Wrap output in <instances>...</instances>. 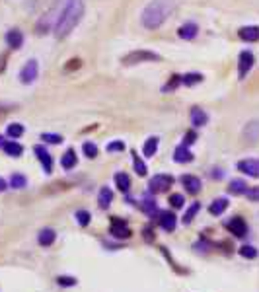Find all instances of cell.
<instances>
[{
	"label": "cell",
	"instance_id": "obj_5",
	"mask_svg": "<svg viewBox=\"0 0 259 292\" xmlns=\"http://www.w3.org/2000/svg\"><path fill=\"white\" fill-rule=\"evenodd\" d=\"M37 76H39V64H37L36 58H32V60H28L26 66L22 68V72H20V82H22V84H32V82H36Z\"/></svg>",
	"mask_w": 259,
	"mask_h": 292
},
{
	"label": "cell",
	"instance_id": "obj_18",
	"mask_svg": "<svg viewBox=\"0 0 259 292\" xmlns=\"http://www.w3.org/2000/svg\"><path fill=\"white\" fill-rule=\"evenodd\" d=\"M197 32H199V30H197V26L189 22V24H184V26L178 30V36L182 37V39H185V41H191V39H195V37H197Z\"/></svg>",
	"mask_w": 259,
	"mask_h": 292
},
{
	"label": "cell",
	"instance_id": "obj_12",
	"mask_svg": "<svg viewBox=\"0 0 259 292\" xmlns=\"http://www.w3.org/2000/svg\"><path fill=\"white\" fill-rule=\"evenodd\" d=\"M160 226H162L166 232H174L176 226H178V216H176L172 210L160 212Z\"/></svg>",
	"mask_w": 259,
	"mask_h": 292
},
{
	"label": "cell",
	"instance_id": "obj_22",
	"mask_svg": "<svg viewBox=\"0 0 259 292\" xmlns=\"http://www.w3.org/2000/svg\"><path fill=\"white\" fill-rule=\"evenodd\" d=\"M158 142H160V138L158 136H150L144 146H142V154H144V158H152L154 154H156V150H158Z\"/></svg>",
	"mask_w": 259,
	"mask_h": 292
},
{
	"label": "cell",
	"instance_id": "obj_25",
	"mask_svg": "<svg viewBox=\"0 0 259 292\" xmlns=\"http://www.w3.org/2000/svg\"><path fill=\"white\" fill-rule=\"evenodd\" d=\"M111 201H113V191H111L110 187H102V191H100V197H98L100 206H102V208H110Z\"/></svg>",
	"mask_w": 259,
	"mask_h": 292
},
{
	"label": "cell",
	"instance_id": "obj_23",
	"mask_svg": "<svg viewBox=\"0 0 259 292\" xmlns=\"http://www.w3.org/2000/svg\"><path fill=\"white\" fill-rule=\"evenodd\" d=\"M130 156H132V166H134L136 176H138V178H144V176H146V172H148L146 164L142 162V158L138 156V152H136V150H132V154H130Z\"/></svg>",
	"mask_w": 259,
	"mask_h": 292
},
{
	"label": "cell",
	"instance_id": "obj_1",
	"mask_svg": "<svg viewBox=\"0 0 259 292\" xmlns=\"http://www.w3.org/2000/svg\"><path fill=\"white\" fill-rule=\"evenodd\" d=\"M84 16V0H66L60 16L55 24V37L64 39L72 34V30L80 24Z\"/></svg>",
	"mask_w": 259,
	"mask_h": 292
},
{
	"label": "cell",
	"instance_id": "obj_3",
	"mask_svg": "<svg viewBox=\"0 0 259 292\" xmlns=\"http://www.w3.org/2000/svg\"><path fill=\"white\" fill-rule=\"evenodd\" d=\"M150 60H160L158 53H152V51H144V49H138V51H132L129 55H125L121 58V62L125 66H132V64H138V62H150Z\"/></svg>",
	"mask_w": 259,
	"mask_h": 292
},
{
	"label": "cell",
	"instance_id": "obj_8",
	"mask_svg": "<svg viewBox=\"0 0 259 292\" xmlns=\"http://www.w3.org/2000/svg\"><path fill=\"white\" fill-rule=\"evenodd\" d=\"M224 226H226L236 238H244L248 234V224H246V220L240 218V216H234V218L226 220Z\"/></svg>",
	"mask_w": 259,
	"mask_h": 292
},
{
	"label": "cell",
	"instance_id": "obj_24",
	"mask_svg": "<svg viewBox=\"0 0 259 292\" xmlns=\"http://www.w3.org/2000/svg\"><path fill=\"white\" fill-rule=\"evenodd\" d=\"M115 185H117V189H119L121 193H127L130 187V178L127 174H123V172H117V174H115Z\"/></svg>",
	"mask_w": 259,
	"mask_h": 292
},
{
	"label": "cell",
	"instance_id": "obj_7",
	"mask_svg": "<svg viewBox=\"0 0 259 292\" xmlns=\"http://www.w3.org/2000/svg\"><path fill=\"white\" fill-rule=\"evenodd\" d=\"M254 62H256V56L252 55L250 51H242L240 56H238V76H240V80H244L248 76V72L254 66Z\"/></svg>",
	"mask_w": 259,
	"mask_h": 292
},
{
	"label": "cell",
	"instance_id": "obj_36",
	"mask_svg": "<svg viewBox=\"0 0 259 292\" xmlns=\"http://www.w3.org/2000/svg\"><path fill=\"white\" fill-rule=\"evenodd\" d=\"M240 256L246 257V259H256V257H258V250H256L254 246H242Z\"/></svg>",
	"mask_w": 259,
	"mask_h": 292
},
{
	"label": "cell",
	"instance_id": "obj_34",
	"mask_svg": "<svg viewBox=\"0 0 259 292\" xmlns=\"http://www.w3.org/2000/svg\"><path fill=\"white\" fill-rule=\"evenodd\" d=\"M82 152L86 154V158L94 160V158L98 156V146L94 144V142H84V144H82Z\"/></svg>",
	"mask_w": 259,
	"mask_h": 292
},
{
	"label": "cell",
	"instance_id": "obj_38",
	"mask_svg": "<svg viewBox=\"0 0 259 292\" xmlns=\"http://www.w3.org/2000/svg\"><path fill=\"white\" fill-rule=\"evenodd\" d=\"M41 140L51 142V144H60V142H62V136H60V134H53V132H43V134H41Z\"/></svg>",
	"mask_w": 259,
	"mask_h": 292
},
{
	"label": "cell",
	"instance_id": "obj_32",
	"mask_svg": "<svg viewBox=\"0 0 259 292\" xmlns=\"http://www.w3.org/2000/svg\"><path fill=\"white\" fill-rule=\"evenodd\" d=\"M28 185V180H26V176H22V174H14L12 178H10V187H14V189H24Z\"/></svg>",
	"mask_w": 259,
	"mask_h": 292
},
{
	"label": "cell",
	"instance_id": "obj_17",
	"mask_svg": "<svg viewBox=\"0 0 259 292\" xmlns=\"http://www.w3.org/2000/svg\"><path fill=\"white\" fill-rule=\"evenodd\" d=\"M55 240H56V232L53 228H43V230L39 232V236H37V242H39L41 246H45V248L53 246Z\"/></svg>",
	"mask_w": 259,
	"mask_h": 292
},
{
	"label": "cell",
	"instance_id": "obj_13",
	"mask_svg": "<svg viewBox=\"0 0 259 292\" xmlns=\"http://www.w3.org/2000/svg\"><path fill=\"white\" fill-rule=\"evenodd\" d=\"M182 183H184V187L187 189V193H191V195H195V193L201 191V180L197 176H182Z\"/></svg>",
	"mask_w": 259,
	"mask_h": 292
},
{
	"label": "cell",
	"instance_id": "obj_2",
	"mask_svg": "<svg viewBox=\"0 0 259 292\" xmlns=\"http://www.w3.org/2000/svg\"><path fill=\"white\" fill-rule=\"evenodd\" d=\"M174 4H176V0H152L140 16L142 26L146 30H158L166 22L170 12L174 10Z\"/></svg>",
	"mask_w": 259,
	"mask_h": 292
},
{
	"label": "cell",
	"instance_id": "obj_41",
	"mask_svg": "<svg viewBox=\"0 0 259 292\" xmlns=\"http://www.w3.org/2000/svg\"><path fill=\"white\" fill-rule=\"evenodd\" d=\"M193 142H197V132H193V130H187L185 132V136H184V142L182 144L185 146H191Z\"/></svg>",
	"mask_w": 259,
	"mask_h": 292
},
{
	"label": "cell",
	"instance_id": "obj_43",
	"mask_svg": "<svg viewBox=\"0 0 259 292\" xmlns=\"http://www.w3.org/2000/svg\"><path fill=\"white\" fill-rule=\"evenodd\" d=\"M80 66H82V60H80V58H70L68 64L64 66V70H76V68H80Z\"/></svg>",
	"mask_w": 259,
	"mask_h": 292
},
{
	"label": "cell",
	"instance_id": "obj_6",
	"mask_svg": "<svg viewBox=\"0 0 259 292\" xmlns=\"http://www.w3.org/2000/svg\"><path fill=\"white\" fill-rule=\"evenodd\" d=\"M110 232L113 234L115 238H119V240H127V238H130V228L129 224H127V220L125 218H111V226H110Z\"/></svg>",
	"mask_w": 259,
	"mask_h": 292
},
{
	"label": "cell",
	"instance_id": "obj_47",
	"mask_svg": "<svg viewBox=\"0 0 259 292\" xmlns=\"http://www.w3.org/2000/svg\"><path fill=\"white\" fill-rule=\"evenodd\" d=\"M6 113H8V110H6V108H2V106H0V119H2V117H4V115H6Z\"/></svg>",
	"mask_w": 259,
	"mask_h": 292
},
{
	"label": "cell",
	"instance_id": "obj_37",
	"mask_svg": "<svg viewBox=\"0 0 259 292\" xmlns=\"http://www.w3.org/2000/svg\"><path fill=\"white\" fill-rule=\"evenodd\" d=\"M170 204H172L174 208H182L185 204V197L182 193H174V195H170Z\"/></svg>",
	"mask_w": 259,
	"mask_h": 292
},
{
	"label": "cell",
	"instance_id": "obj_44",
	"mask_svg": "<svg viewBox=\"0 0 259 292\" xmlns=\"http://www.w3.org/2000/svg\"><path fill=\"white\" fill-rule=\"evenodd\" d=\"M142 234H144V240H146V242H154V240H156V236H154V230H152V228H144V230H142Z\"/></svg>",
	"mask_w": 259,
	"mask_h": 292
},
{
	"label": "cell",
	"instance_id": "obj_11",
	"mask_svg": "<svg viewBox=\"0 0 259 292\" xmlns=\"http://www.w3.org/2000/svg\"><path fill=\"white\" fill-rule=\"evenodd\" d=\"M191 160H193V152L189 150V146L180 144L176 148V152H174V162H178V164H189Z\"/></svg>",
	"mask_w": 259,
	"mask_h": 292
},
{
	"label": "cell",
	"instance_id": "obj_40",
	"mask_svg": "<svg viewBox=\"0 0 259 292\" xmlns=\"http://www.w3.org/2000/svg\"><path fill=\"white\" fill-rule=\"evenodd\" d=\"M125 150V142L123 140H113L108 144V152H123Z\"/></svg>",
	"mask_w": 259,
	"mask_h": 292
},
{
	"label": "cell",
	"instance_id": "obj_9",
	"mask_svg": "<svg viewBox=\"0 0 259 292\" xmlns=\"http://www.w3.org/2000/svg\"><path fill=\"white\" fill-rule=\"evenodd\" d=\"M34 152H36L37 160H39L41 166H43L45 174H51V172H53V158H51V154L47 152V148H43L41 144H37V146H34Z\"/></svg>",
	"mask_w": 259,
	"mask_h": 292
},
{
	"label": "cell",
	"instance_id": "obj_21",
	"mask_svg": "<svg viewBox=\"0 0 259 292\" xmlns=\"http://www.w3.org/2000/svg\"><path fill=\"white\" fill-rule=\"evenodd\" d=\"M226 208H228V199H224V197L214 199V201L210 202V206H208V210H210L212 216H220Z\"/></svg>",
	"mask_w": 259,
	"mask_h": 292
},
{
	"label": "cell",
	"instance_id": "obj_33",
	"mask_svg": "<svg viewBox=\"0 0 259 292\" xmlns=\"http://www.w3.org/2000/svg\"><path fill=\"white\" fill-rule=\"evenodd\" d=\"M180 84H182V76H180V74H174V76L170 78V82H168L166 86L162 88V92H164V94H170V92L176 90Z\"/></svg>",
	"mask_w": 259,
	"mask_h": 292
},
{
	"label": "cell",
	"instance_id": "obj_29",
	"mask_svg": "<svg viewBox=\"0 0 259 292\" xmlns=\"http://www.w3.org/2000/svg\"><path fill=\"white\" fill-rule=\"evenodd\" d=\"M24 132H26V127L22 123H12V125H8V128H6V134L10 138H20Z\"/></svg>",
	"mask_w": 259,
	"mask_h": 292
},
{
	"label": "cell",
	"instance_id": "obj_4",
	"mask_svg": "<svg viewBox=\"0 0 259 292\" xmlns=\"http://www.w3.org/2000/svg\"><path fill=\"white\" fill-rule=\"evenodd\" d=\"M172 183H174V178H172V176L158 174V176H154V178L148 182V189H150V193H166L168 189L172 187Z\"/></svg>",
	"mask_w": 259,
	"mask_h": 292
},
{
	"label": "cell",
	"instance_id": "obj_31",
	"mask_svg": "<svg viewBox=\"0 0 259 292\" xmlns=\"http://www.w3.org/2000/svg\"><path fill=\"white\" fill-rule=\"evenodd\" d=\"M138 204H140L142 212H146V214H156V210H158V204H156V201H152V199H142Z\"/></svg>",
	"mask_w": 259,
	"mask_h": 292
},
{
	"label": "cell",
	"instance_id": "obj_26",
	"mask_svg": "<svg viewBox=\"0 0 259 292\" xmlns=\"http://www.w3.org/2000/svg\"><path fill=\"white\" fill-rule=\"evenodd\" d=\"M244 136H246L248 140H258L259 138V121H252V123H248L246 128H244Z\"/></svg>",
	"mask_w": 259,
	"mask_h": 292
},
{
	"label": "cell",
	"instance_id": "obj_20",
	"mask_svg": "<svg viewBox=\"0 0 259 292\" xmlns=\"http://www.w3.org/2000/svg\"><path fill=\"white\" fill-rule=\"evenodd\" d=\"M76 164H78V156H76V152L70 148V150H66V152L62 154V158H60V166H62L64 170H72Z\"/></svg>",
	"mask_w": 259,
	"mask_h": 292
},
{
	"label": "cell",
	"instance_id": "obj_19",
	"mask_svg": "<svg viewBox=\"0 0 259 292\" xmlns=\"http://www.w3.org/2000/svg\"><path fill=\"white\" fill-rule=\"evenodd\" d=\"M2 148H4V152H6L8 156H12V158H20V156L24 154V146L18 144V142H14V140L2 142Z\"/></svg>",
	"mask_w": 259,
	"mask_h": 292
},
{
	"label": "cell",
	"instance_id": "obj_16",
	"mask_svg": "<svg viewBox=\"0 0 259 292\" xmlns=\"http://www.w3.org/2000/svg\"><path fill=\"white\" fill-rule=\"evenodd\" d=\"M6 43H8L10 49H20L24 45V34L20 30H10L6 34Z\"/></svg>",
	"mask_w": 259,
	"mask_h": 292
},
{
	"label": "cell",
	"instance_id": "obj_30",
	"mask_svg": "<svg viewBox=\"0 0 259 292\" xmlns=\"http://www.w3.org/2000/svg\"><path fill=\"white\" fill-rule=\"evenodd\" d=\"M201 210V202H193L189 208H187V212L184 214V224H191L193 218H195V214Z\"/></svg>",
	"mask_w": 259,
	"mask_h": 292
},
{
	"label": "cell",
	"instance_id": "obj_28",
	"mask_svg": "<svg viewBox=\"0 0 259 292\" xmlns=\"http://www.w3.org/2000/svg\"><path fill=\"white\" fill-rule=\"evenodd\" d=\"M203 82V74L199 72H187L182 76V84L184 86H195V84H201Z\"/></svg>",
	"mask_w": 259,
	"mask_h": 292
},
{
	"label": "cell",
	"instance_id": "obj_35",
	"mask_svg": "<svg viewBox=\"0 0 259 292\" xmlns=\"http://www.w3.org/2000/svg\"><path fill=\"white\" fill-rule=\"evenodd\" d=\"M76 220H78V224L80 226H88L90 224V220H92V216H90V212L88 210H76Z\"/></svg>",
	"mask_w": 259,
	"mask_h": 292
},
{
	"label": "cell",
	"instance_id": "obj_42",
	"mask_svg": "<svg viewBox=\"0 0 259 292\" xmlns=\"http://www.w3.org/2000/svg\"><path fill=\"white\" fill-rule=\"evenodd\" d=\"M244 195L248 199H252V201H259V187H248V191Z\"/></svg>",
	"mask_w": 259,
	"mask_h": 292
},
{
	"label": "cell",
	"instance_id": "obj_45",
	"mask_svg": "<svg viewBox=\"0 0 259 292\" xmlns=\"http://www.w3.org/2000/svg\"><path fill=\"white\" fill-rule=\"evenodd\" d=\"M6 189H8V183H6V180H2V178H0V193H2V191H6Z\"/></svg>",
	"mask_w": 259,
	"mask_h": 292
},
{
	"label": "cell",
	"instance_id": "obj_10",
	"mask_svg": "<svg viewBox=\"0 0 259 292\" xmlns=\"http://www.w3.org/2000/svg\"><path fill=\"white\" fill-rule=\"evenodd\" d=\"M238 170L250 178H259V162L258 160H242L238 162Z\"/></svg>",
	"mask_w": 259,
	"mask_h": 292
},
{
	"label": "cell",
	"instance_id": "obj_14",
	"mask_svg": "<svg viewBox=\"0 0 259 292\" xmlns=\"http://www.w3.org/2000/svg\"><path fill=\"white\" fill-rule=\"evenodd\" d=\"M189 117H191V125L193 127H204L208 123V115L201 108H193L191 113H189Z\"/></svg>",
	"mask_w": 259,
	"mask_h": 292
},
{
	"label": "cell",
	"instance_id": "obj_39",
	"mask_svg": "<svg viewBox=\"0 0 259 292\" xmlns=\"http://www.w3.org/2000/svg\"><path fill=\"white\" fill-rule=\"evenodd\" d=\"M56 284L58 286H74L76 278L74 276H56Z\"/></svg>",
	"mask_w": 259,
	"mask_h": 292
},
{
	"label": "cell",
	"instance_id": "obj_15",
	"mask_svg": "<svg viewBox=\"0 0 259 292\" xmlns=\"http://www.w3.org/2000/svg\"><path fill=\"white\" fill-rule=\"evenodd\" d=\"M238 36L248 43H256V41H259V28L258 26H246V28H242Z\"/></svg>",
	"mask_w": 259,
	"mask_h": 292
},
{
	"label": "cell",
	"instance_id": "obj_46",
	"mask_svg": "<svg viewBox=\"0 0 259 292\" xmlns=\"http://www.w3.org/2000/svg\"><path fill=\"white\" fill-rule=\"evenodd\" d=\"M4 66H6V56L2 55V56H0V72L4 70Z\"/></svg>",
	"mask_w": 259,
	"mask_h": 292
},
{
	"label": "cell",
	"instance_id": "obj_27",
	"mask_svg": "<svg viewBox=\"0 0 259 292\" xmlns=\"http://www.w3.org/2000/svg\"><path fill=\"white\" fill-rule=\"evenodd\" d=\"M228 191L232 195H244L248 191V183L244 182V180H232L230 185H228Z\"/></svg>",
	"mask_w": 259,
	"mask_h": 292
}]
</instances>
